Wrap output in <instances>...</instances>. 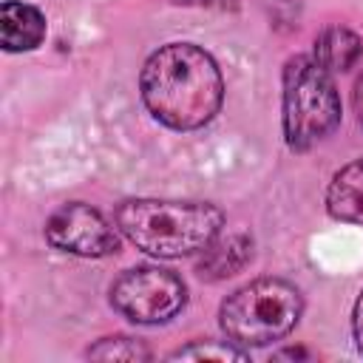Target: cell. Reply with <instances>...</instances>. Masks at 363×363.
Listing matches in <instances>:
<instances>
[{"label":"cell","mask_w":363,"mask_h":363,"mask_svg":"<svg viewBox=\"0 0 363 363\" xmlns=\"http://www.w3.org/2000/svg\"><path fill=\"white\" fill-rule=\"evenodd\" d=\"M303 312V298L284 278H258L221 303V329L235 346H267L289 335Z\"/></svg>","instance_id":"cell-3"},{"label":"cell","mask_w":363,"mask_h":363,"mask_svg":"<svg viewBox=\"0 0 363 363\" xmlns=\"http://www.w3.org/2000/svg\"><path fill=\"white\" fill-rule=\"evenodd\" d=\"M88 357L94 360H150V349L128 335H113L102 337L88 349Z\"/></svg>","instance_id":"cell-11"},{"label":"cell","mask_w":363,"mask_h":363,"mask_svg":"<svg viewBox=\"0 0 363 363\" xmlns=\"http://www.w3.org/2000/svg\"><path fill=\"white\" fill-rule=\"evenodd\" d=\"M250 258H252V241L247 235H227V238L218 235L204 250V258L199 261V275L218 281V278L235 275Z\"/></svg>","instance_id":"cell-10"},{"label":"cell","mask_w":363,"mask_h":363,"mask_svg":"<svg viewBox=\"0 0 363 363\" xmlns=\"http://www.w3.org/2000/svg\"><path fill=\"white\" fill-rule=\"evenodd\" d=\"M187 301L184 281L162 267L125 269L111 286L113 309L133 323H164L182 312Z\"/></svg>","instance_id":"cell-5"},{"label":"cell","mask_w":363,"mask_h":363,"mask_svg":"<svg viewBox=\"0 0 363 363\" xmlns=\"http://www.w3.org/2000/svg\"><path fill=\"white\" fill-rule=\"evenodd\" d=\"M145 108L173 130L207 125L224 99L216 60L193 43H167L153 51L139 77Z\"/></svg>","instance_id":"cell-1"},{"label":"cell","mask_w":363,"mask_h":363,"mask_svg":"<svg viewBox=\"0 0 363 363\" xmlns=\"http://www.w3.org/2000/svg\"><path fill=\"white\" fill-rule=\"evenodd\" d=\"M113 218L136 250L156 258L204 252L224 227V213L204 201L128 199L116 207Z\"/></svg>","instance_id":"cell-2"},{"label":"cell","mask_w":363,"mask_h":363,"mask_svg":"<svg viewBox=\"0 0 363 363\" xmlns=\"http://www.w3.org/2000/svg\"><path fill=\"white\" fill-rule=\"evenodd\" d=\"M170 360H247V352L235 349V343H190L184 349H176Z\"/></svg>","instance_id":"cell-12"},{"label":"cell","mask_w":363,"mask_h":363,"mask_svg":"<svg viewBox=\"0 0 363 363\" xmlns=\"http://www.w3.org/2000/svg\"><path fill=\"white\" fill-rule=\"evenodd\" d=\"M326 210L332 218L363 227V159L343 164L326 187Z\"/></svg>","instance_id":"cell-8"},{"label":"cell","mask_w":363,"mask_h":363,"mask_svg":"<svg viewBox=\"0 0 363 363\" xmlns=\"http://www.w3.org/2000/svg\"><path fill=\"white\" fill-rule=\"evenodd\" d=\"M312 57L329 74L332 71H349L363 57V40L346 26H329L315 37Z\"/></svg>","instance_id":"cell-9"},{"label":"cell","mask_w":363,"mask_h":363,"mask_svg":"<svg viewBox=\"0 0 363 363\" xmlns=\"http://www.w3.org/2000/svg\"><path fill=\"white\" fill-rule=\"evenodd\" d=\"M352 329H354L357 349H360V354H363V292H360V298L354 301V312H352Z\"/></svg>","instance_id":"cell-13"},{"label":"cell","mask_w":363,"mask_h":363,"mask_svg":"<svg viewBox=\"0 0 363 363\" xmlns=\"http://www.w3.org/2000/svg\"><path fill=\"white\" fill-rule=\"evenodd\" d=\"M45 241L60 252L82 258H102L119 250V235L111 221L82 201H68L48 216Z\"/></svg>","instance_id":"cell-6"},{"label":"cell","mask_w":363,"mask_h":363,"mask_svg":"<svg viewBox=\"0 0 363 363\" xmlns=\"http://www.w3.org/2000/svg\"><path fill=\"white\" fill-rule=\"evenodd\" d=\"M340 125V96L332 74L315 57H289L284 65V139L289 150H309Z\"/></svg>","instance_id":"cell-4"},{"label":"cell","mask_w":363,"mask_h":363,"mask_svg":"<svg viewBox=\"0 0 363 363\" xmlns=\"http://www.w3.org/2000/svg\"><path fill=\"white\" fill-rule=\"evenodd\" d=\"M275 357H306V352L303 349H286V352H278Z\"/></svg>","instance_id":"cell-15"},{"label":"cell","mask_w":363,"mask_h":363,"mask_svg":"<svg viewBox=\"0 0 363 363\" xmlns=\"http://www.w3.org/2000/svg\"><path fill=\"white\" fill-rule=\"evenodd\" d=\"M0 34L6 51H31L45 40V17L28 3L6 0L0 9Z\"/></svg>","instance_id":"cell-7"},{"label":"cell","mask_w":363,"mask_h":363,"mask_svg":"<svg viewBox=\"0 0 363 363\" xmlns=\"http://www.w3.org/2000/svg\"><path fill=\"white\" fill-rule=\"evenodd\" d=\"M354 113H357V119H360V125H363V77H360L357 85H354Z\"/></svg>","instance_id":"cell-14"}]
</instances>
